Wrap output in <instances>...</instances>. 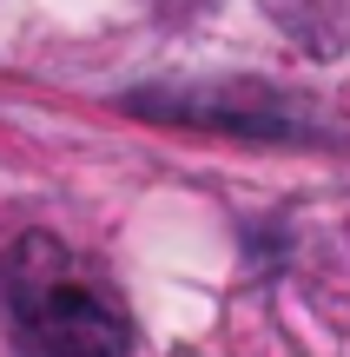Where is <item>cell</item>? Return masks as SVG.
<instances>
[{"label": "cell", "mask_w": 350, "mask_h": 357, "mask_svg": "<svg viewBox=\"0 0 350 357\" xmlns=\"http://www.w3.org/2000/svg\"><path fill=\"white\" fill-rule=\"evenodd\" d=\"M7 337L20 357H126V305L53 231H26L7 258Z\"/></svg>", "instance_id": "obj_1"}, {"label": "cell", "mask_w": 350, "mask_h": 357, "mask_svg": "<svg viewBox=\"0 0 350 357\" xmlns=\"http://www.w3.org/2000/svg\"><path fill=\"white\" fill-rule=\"evenodd\" d=\"M159 13H166V20H192V13H205L212 0H152Z\"/></svg>", "instance_id": "obj_3"}, {"label": "cell", "mask_w": 350, "mask_h": 357, "mask_svg": "<svg viewBox=\"0 0 350 357\" xmlns=\"http://www.w3.org/2000/svg\"><path fill=\"white\" fill-rule=\"evenodd\" d=\"M132 113H152V119H179V126H225V132H251V139H298L304 113L291 100L264 86H152V93H132Z\"/></svg>", "instance_id": "obj_2"}]
</instances>
